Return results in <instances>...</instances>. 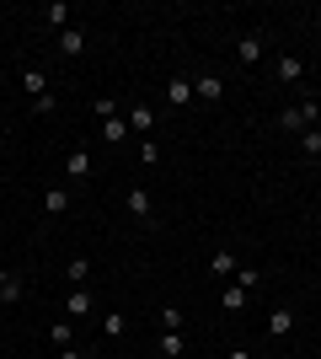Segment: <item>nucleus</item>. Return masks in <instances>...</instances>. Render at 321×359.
I'll return each instance as SVG.
<instances>
[{
	"instance_id": "1",
	"label": "nucleus",
	"mask_w": 321,
	"mask_h": 359,
	"mask_svg": "<svg viewBox=\"0 0 321 359\" xmlns=\"http://www.w3.org/2000/svg\"><path fill=\"white\" fill-rule=\"evenodd\" d=\"M316 118H321V102H316V97H306V102L284 107V118H278V129H284V135H306V129H311Z\"/></svg>"
},
{
	"instance_id": "2",
	"label": "nucleus",
	"mask_w": 321,
	"mask_h": 359,
	"mask_svg": "<svg viewBox=\"0 0 321 359\" xmlns=\"http://www.w3.org/2000/svg\"><path fill=\"white\" fill-rule=\"evenodd\" d=\"M123 204H129V215H134L139 225H150L155 220V204H150V188H129V198H123Z\"/></svg>"
},
{
	"instance_id": "3",
	"label": "nucleus",
	"mask_w": 321,
	"mask_h": 359,
	"mask_svg": "<svg viewBox=\"0 0 321 359\" xmlns=\"http://www.w3.org/2000/svg\"><path fill=\"white\" fill-rule=\"evenodd\" d=\"M64 172H70V182H86V177H92V150L76 145L70 156H64Z\"/></svg>"
},
{
	"instance_id": "4",
	"label": "nucleus",
	"mask_w": 321,
	"mask_h": 359,
	"mask_svg": "<svg viewBox=\"0 0 321 359\" xmlns=\"http://www.w3.org/2000/svg\"><path fill=\"white\" fill-rule=\"evenodd\" d=\"M193 97H199V102H220V97H225V81H220V75H199V81H193Z\"/></svg>"
},
{
	"instance_id": "5",
	"label": "nucleus",
	"mask_w": 321,
	"mask_h": 359,
	"mask_svg": "<svg viewBox=\"0 0 321 359\" xmlns=\"http://www.w3.org/2000/svg\"><path fill=\"white\" fill-rule=\"evenodd\" d=\"M92 306H97V300H92V290H86V285H76V290H70V300H64V316H92Z\"/></svg>"
},
{
	"instance_id": "6",
	"label": "nucleus",
	"mask_w": 321,
	"mask_h": 359,
	"mask_svg": "<svg viewBox=\"0 0 321 359\" xmlns=\"http://www.w3.org/2000/svg\"><path fill=\"white\" fill-rule=\"evenodd\" d=\"M290 327H294V311H290V306L268 311V338H290Z\"/></svg>"
},
{
	"instance_id": "7",
	"label": "nucleus",
	"mask_w": 321,
	"mask_h": 359,
	"mask_svg": "<svg viewBox=\"0 0 321 359\" xmlns=\"http://www.w3.org/2000/svg\"><path fill=\"white\" fill-rule=\"evenodd\" d=\"M0 306H22V279H11V269H0Z\"/></svg>"
},
{
	"instance_id": "8",
	"label": "nucleus",
	"mask_w": 321,
	"mask_h": 359,
	"mask_svg": "<svg viewBox=\"0 0 321 359\" xmlns=\"http://www.w3.org/2000/svg\"><path fill=\"white\" fill-rule=\"evenodd\" d=\"M59 48L70 54V60H80V54H86V32H80V27H64L59 32Z\"/></svg>"
},
{
	"instance_id": "9",
	"label": "nucleus",
	"mask_w": 321,
	"mask_h": 359,
	"mask_svg": "<svg viewBox=\"0 0 321 359\" xmlns=\"http://www.w3.org/2000/svg\"><path fill=\"white\" fill-rule=\"evenodd\" d=\"M236 60H241V65H257L262 60V38H257V32H246L241 43H236Z\"/></svg>"
},
{
	"instance_id": "10",
	"label": "nucleus",
	"mask_w": 321,
	"mask_h": 359,
	"mask_svg": "<svg viewBox=\"0 0 321 359\" xmlns=\"http://www.w3.org/2000/svg\"><path fill=\"white\" fill-rule=\"evenodd\" d=\"M236 269H241V263H236V252H225V247L209 257V273H220V279H236Z\"/></svg>"
},
{
	"instance_id": "11",
	"label": "nucleus",
	"mask_w": 321,
	"mask_h": 359,
	"mask_svg": "<svg viewBox=\"0 0 321 359\" xmlns=\"http://www.w3.org/2000/svg\"><path fill=\"white\" fill-rule=\"evenodd\" d=\"M22 91H27V97H48V75L38 70V65H32V70H22Z\"/></svg>"
},
{
	"instance_id": "12",
	"label": "nucleus",
	"mask_w": 321,
	"mask_h": 359,
	"mask_svg": "<svg viewBox=\"0 0 321 359\" xmlns=\"http://www.w3.org/2000/svg\"><path fill=\"white\" fill-rule=\"evenodd\" d=\"M102 140H107V145H123V140H129V118H118V113L102 118Z\"/></svg>"
},
{
	"instance_id": "13",
	"label": "nucleus",
	"mask_w": 321,
	"mask_h": 359,
	"mask_svg": "<svg viewBox=\"0 0 321 359\" xmlns=\"http://www.w3.org/2000/svg\"><path fill=\"white\" fill-rule=\"evenodd\" d=\"M150 123H155V113H150L145 102H139V107H129V135H150Z\"/></svg>"
},
{
	"instance_id": "14",
	"label": "nucleus",
	"mask_w": 321,
	"mask_h": 359,
	"mask_svg": "<svg viewBox=\"0 0 321 359\" xmlns=\"http://www.w3.org/2000/svg\"><path fill=\"white\" fill-rule=\"evenodd\" d=\"M166 102H171V107H187V102H193V81H183V75H177V81L166 86Z\"/></svg>"
},
{
	"instance_id": "15",
	"label": "nucleus",
	"mask_w": 321,
	"mask_h": 359,
	"mask_svg": "<svg viewBox=\"0 0 321 359\" xmlns=\"http://www.w3.org/2000/svg\"><path fill=\"white\" fill-rule=\"evenodd\" d=\"M43 210L48 215H64V210H70V188H43Z\"/></svg>"
},
{
	"instance_id": "16",
	"label": "nucleus",
	"mask_w": 321,
	"mask_h": 359,
	"mask_svg": "<svg viewBox=\"0 0 321 359\" xmlns=\"http://www.w3.org/2000/svg\"><path fill=\"white\" fill-rule=\"evenodd\" d=\"M183 354H187L183 332H161V359H183Z\"/></svg>"
},
{
	"instance_id": "17",
	"label": "nucleus",
	"mask_w": 321,
	"mask_h": 359,
	"mask_svg": "<svg viewBox=\"0 0 321 359\" xmlns=\"http://www.w3.org/2000/svg\"><path fill=\"white\" fill-rule=\"evenodd\" d=\"M300 156H311V161L321 156V123H311L306 135H300Z\"/></svg>"
},
{
	"instance_id": "18",
	"label": "nucleus",
	"mask_w": 321,
	"mask_h": 359,
	"mask_svg": "<svg viewBox=\"0 0 321 359\" xmlns=\"http://www.w3.org/2000/svg\"><path fill=\"white\" fill-rule=\"evenodd\" d=\"M43 22H48V27H70V6H64V0H54V6H48V11H43Z\"/></svg>"
},
{
	"instance_id": "19",
	"label": "nucleus",
	"mask_w": 321,
	"mask_h": 359,
	"mask_svg": "<svg viewBox=\"0 0 321 359\" xmlns=\"http://www.w3.org/2000/svg\"><path fill=\"white\" fill-rule=\"evenodd\" d=\"M273 70H278V81L290 86V81H300V75H306V65H300V60H290V54H284V60H278Z\"/></svg>"
},
{
	"instance_id": "20",
	"label": "nucleus",
	"mask_w": 321,
	"mask_h": 359,
	"mask_svg": "<svg viewBox=\"0 0 321 359\" xmlns=\"http://www.w3.org/2000/svg\"><path fill=\"white\" fill-rule=\"evenodd\" d=\"M183 322L187 316L177 311V306H161V332H183Z\"/></svg>"
},
{
	"instance_id": "21",
	"label": "nucleus",
	"mask_w": 321,
	"mask_h": 359,
	"mask_svg": "<svg viewBox=\"0 0 321 359\" xmlns=\"http://www.w3.org/2000/svg\"><path fill=\"white\" fill-rule=\"evenodd\" d=\"M92 279V263L86 257H70V285H86Z\"/></svg>"
},
{
	"instance_id": "22",
	"label": "nucleus",
	"mask_w": 321,
	"mask_h": 359,
	"mask_svg": "<svg viewBox=\"0 0 321 359\" xmlns=\"http://www.w3.org/2000/svg\"><path fill=\"white\" fill-rule=\"evenodd\" d=\"M102 332L107 338H123V332H129V316H102Z\"/></svg>"
},
{
	"instance_id": "23",
	"label": "nucleus",
	"mask_w": 321,
	"mask_h": 359,
	"mask_svg": "<svg viewBox=\"0 0 321 359\" xmlns=\"http://www.w3.org/2000/svg\"><path fill=\"white\" fill-rule=\"evenodd\" d=\"M236 285H241V290H246V295H252V290H257V285H262V273H257V269H236Z\"/></svg>"
},
{
	"instance_id": "24",
	"label": "nucleus",
	"mask_w": 321,
	"mask_h": 359,
	"mask_svg": "<svg viewBox=\"0 0 321 359\" xmlns=\"http://www.w3.org/2000/svg\"><path fill=\"white\" fill-rule=\"evenodd\" d=\"M220 306H225V311H241V306H246V290H241V285H230V290H225V300H220Z\"/></svg>"
},
{
	"instance_id": "25",
	"label": "nucleus",
	"mask_w": 321,
	"mask_h": 359,
	"mask_svg": "<svg viewBox=\"0 0 321 359\" xmlns=\"http://www.w3.org/2000/svg\"><path fill=\"white\" fill-rule=\"evenodd\" d=\"M48 338H54V344H59V348H70V338H76V327H70V322H54V332H48Z\"/></svg>"
},
{
	"instance_id": "26",
	"label": "nucleus",
	"mask_w": 321,
	"mask_h": 359,
	"mask_svg": "<svg viewBox=\"0 0 321 359\" xmlns=\"http://www.w3.org/2000/svg\"><path fill=\"white\" fill-rule=\"evenodd\" d=\"M54 107H59V97H54V91H48V97H32V113H54Z\"/></svg>"
},
{
	"instance_id": "27",
	"label": "nucleus",
	"mask_w": 321,
	"mask_h": 359,
	"mask_svg": "<svg viewBox=\"0 0 321 359\" xmlns=\"http://www.w3.org/2000/svg\"><path fill=\"white\" fill-rule=\"evenodd\" d=\"M92 107H97V118H113V113H118V102H113V97H97Z\"/></svg>"
},
{
	"instance_id": "28",
	"label": "nucleus",
	"mask_w": 321,
	"mask_h": 359,
	"mask_svg": "<svg viewBox=\"0 0 321 359\" xmlns=\"http://www.w3.org/2000/svg\"><path fill=\"white\" fill-rule=\"evenodd\" d=\"M59 359H86V354H80V348H59Z\"/></svg>"
},
{
	"instance_id": "29",
	"label": "nucleus",
	"mask_w": 321,
	"mask_h": 359,
	"mask_svg": "<svg viewBox=\"0 0 321 359\" xmlns=\"http://www.w3.org/2000/svg\"><path fill=\"white\" fill-rule=\"evenodd\" d=\"M225 359H252V354H246V348H230V354Z\"/></svg>"
}]
</instances>
